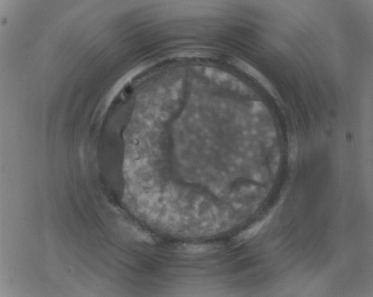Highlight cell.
Listing matches in <instances>:
<instances>
[{
	"label": "cell",
	"instance_id": "2",
	"mask_svg": "<svg viewBox=\"0 0 373 297\" xmlns=\"http://www.w3.org/2000/svg\"><path fill=\"white\" fill-rule=\"evenodd\" d=\"M266 220L260 221V222L255 223L249 229L244 231L237 237V239L239 241H245L251 239L255 235H257L258 232L261 230L263 226H264Z\"/></svg>",
	"mask_w": 373,
	"mask_h": 297
},
{
	"label": "cell",
	"instance_id": "1",
	"mask_svg": "<svg viewBox=\"0 0 373 297\" xmlns=\"http://www.w3.org/2000/svg\"><path fill=\"white\" fill-rule=\"evenodd\" d=\"M234 64L236 66L238 67L241 71L246 73V74L251 75L252 77H254L255 79H256L260 83H261L263 86L265 87L271 86L270 83L268 82V81L264 77L261 73L257 71L254 67L249 65L248 63L245 62L243 60L240 59L235 60Z\"/></svg>",
	"mask_w": 373,
	"mask_h": 297
}]
</instances>
